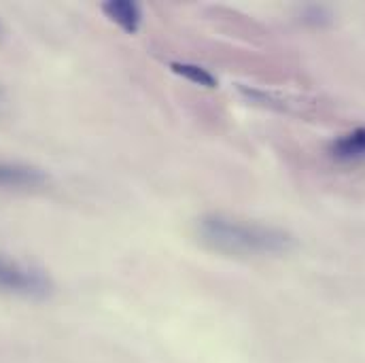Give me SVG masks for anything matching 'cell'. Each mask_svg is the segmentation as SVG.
Listing matches in <instances>:
<instances>
[{"mask_svg": "<svg viewBox=\"0 0 365 363\" xmlns=\"http://www.w3.org/2000/svg\"><path fill=\"white\" fill-rule=\"evenodd\" d=\"M0 291L41 300L51 295L53 282L43 270L0 253Z\"/></svg>", "mask_w": 365, "mask_h": 363, "instance_id": "2", "label": "cell"}, {"mask_svg": "<svg viewBox=\"0 0 365 363\" xmlns=\"http://www.w3.org/2000/svg\"><path fill=\"white\" fill-rule=\"evenodd\" d=\"M170 68L179 75V77H185L187 81L191 83H197L202 88H215L217 86V79L202 66H195V64H185V62H173Z\"/></svg>", "mask_w": 365, "mask_h": 363, "instance_id": "6", "label": "cell"}, {"mask_svg": "<svg viewBox=\"0 0 365 363\" xmlns=\"http://www.w3.org/2000/svg\"><path fill=\"white\" fill-rule=\"evenodd\" d=\"M49 183V175L32 164L0 160V189L9 191H36Z\"/></svg>", "mask_w": 365, "mask_h": 363, "instance_id": "3", "label": "cell"}, {"mask_svg": "<svg viewBox=\"0 0 365 363\" xmlns=\"http://www.w3.org/2000/svg\"><path fill=\"white\" fill-rule=\"evenodd\" d=\"M331 158L338 162H364L365 160V128H357L340 138H336L329 147Z\"/></svg>", "mask_w": 365, "mask_h": 363, "instance_id": "5", "label": "cell"}, {"mask_svg": "<svg viewBox=\"0 0 365 363\" xmlns=\"http://www.w3.org/2000/svg\"><path fill=\"white\" fill-rule=\"evenodd\" d=\"M195 236L206 249L230 257L284 255L295 245L293 236L280 227L219 213L200 217L195 221Z\"/></svg>", "mask_w": 365, "mask_h": 363, "instance_id": "1", "label": "cell"}, {"mask_svg": "<svg viewBox=\"0 0 365 363\" xmlns=\"http://www.w3.org/2000/svg\"><path fill=\"white\" fill-rule=\"evenodd\" d=\"M102 13H104L113 24H117L119 28H123L128 34H134V32H138V28H140L143 13H140V6H138L136 2L110 0V2H104V4H102Z\"/></svg>", "mask_w": 365, "mask_h": 363, "instance_id": "4", "label": "cell"}]
</instances>
